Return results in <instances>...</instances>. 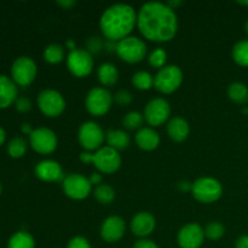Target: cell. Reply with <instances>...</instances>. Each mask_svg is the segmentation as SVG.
Instances as JSON below:
<instances>
[{
	"label": "cell",
	"instance_id": "obj_19",
	"mask_svg": "<svg viewBox=\"0 0 248 248\" xmlns=\"http://www.w3.org/2000/svg\"><path fill=\"white\" fill-rule=\"evenodd\" d=\"M136 144L138 148L145 152H153L156 149L160 144V136L154 128L143 127L137 132L135 137Z\"/></svg>",
	"mask_w": 248,
	"mask_h": 248
},
{
	"label": "cell",
	"instance_id": "obj_13",
	"mask_svg": "<svg viewBox=\"0 0 248 248\" xmlns=\"http://www.w3.org/2000/svg\"><path fill=\"white\" fill-rule=\"evenodd\" d=\"M29 143L36 153L43 155L51 154L57 148V136L47 127H38L29 136Z\"/></svg>",
	"mask_w": 248,
	"mask_h": 248
},
{
	"label": "cell",
	"instance_id": "obj_32",
	"mask_svg": "<svg viewBox=\"0 0 248 248\" xmlns=\"http://www.w3.org/2000/svg\"><path fill=\"white\" fill-rule=\"evenodd\" d=\"M203 230H205V236L207 239L212 240V241H217V240L222 239L225 234V228L220 222L208 223Z\"/></svg>",
	"mask_w": 248,
	"mask_h": 248
},
{
	"label": "cell",
	"instance_id": "obj_16",
	"mask_svg": "<svg viewBox=\"0 0 248 248\" xmlns=\"http://www.w3.org/2000/svg\"><path fill=\"white\" fill-rule=\"evenodd\" d=\"M125 230V220L118 216H111V217L107 218L102 224L101 236L106 242L114 244V242H118L119 240L123 239Z\"/></svg>",
	"mask_w": 248,
	"mask_h": 248
},
{
	"label": "cell",
	"instance_id": "obj_6",
	"mask_svg": "<svg viewBox=\"0 0 248 248\" xmlns=\"http://www.w3.org/2000/svg\"><path fill=\"white\" fill-rule=\"evenodd\" d=\"M183 82V72L178 65H165L154 78V87L165 94L173 93Z\"/></svg>",
	"mask_w": 248,
	"mask_h": 248
},
{
	"label": "cell",
	"instance_id": "obj_1",
	"mask_svg": "<svg viewBox=\"0 0 248 248\" xmlns=\"http://www.w3.org/2000/svg\"><path fill=\"white\" fill-rule=\"evenodd\" d=\"M140 34L154 43H167L176 36L178 18L171 7L164 2L150 1L142 5L137 14Z\"/></svg>",
	"mask_w": 248,
	"mask_h": 248
},
{
	"label": "cell",
	"instance_id": "obj_26",
	"mask_svg": "<svg viewBox=\"0 0 248 248\" xmlns=\"http://www.w3.org/2000/svg\"><path fill=\"white\" fill-rule=\"evenodd\" d=\"M65 51L64 47L60 44H51V45L46 46L44 50V58L50 64H57L64 60Z\"/></svg>",
	"mask_w": 248,
	"mask_h": 248
},
{
	"label": "cell",
	"instance_id": "obj_15",
	"mask_svg": "<svg viewBox=\"0 0 248 248\" xmlns=\"http://www.w3.org/2000/svg\"><path fill=\"white\" fill-rule=\"evenodd\" d=\"M205 240V230L198 223L186 224L178 232L177 241L181 248H200Z\"/></svg>",
	"mask_w": 248,
	"mask_h": 248
},
{
	"label": "cell",
	"instance_id": "obj_20",
	"mask_svg": "<svg viewBox=\"0 0 248 248\" xmlns=\"http://www.w3.org/2000/svg\"><path fill=\"white\" fill-rule=\"evenodd\" d=\"M17 99V87L14 80L0 75V109L7 108Z\"/></svg>",
	"mask_w": 248,
	"mask_h": 248
},
{
	"label": "cell",
	"instance_id": "obj_47",
	"mask_svg": "<svg viewBox=\"0 0 248 248\" xmlns=\"http://www.w3.org/2000/svg\"><path fill=\"white\" fill-rule=\"evenodd\" d=\"M247 6H248V2H247Z\"/></svg>",
	"mask_w": 248,
	"mask_h": 248
},
{
	"label": "cell",
	"instance_id": "obj_41",
	"mask_svg": "<svg viewBox=\"0 0 248 248\" xmlns=\"http://www.w3.org/2000/svg\"><path fill=\"white\" fill-rule=\"evenodd\" d=\"M33 131L34 130H31V125H29V124H23V125H22V132L26 133V135L31 136Z\"/></svg>",
	"mask_w": 248,
	"mask_h": 248
},
{
	"label": "cell",
	"instance_id": "obj_34",
	"mask_svg": "<svg viewBox=\"0 0 248 248\" xmlns=\"http://www.w3.org/2000/svg\"><path fill=\"white\" fill-rule=\"evenodd\" d=\"M114 101L119 104V106H128L132 102V94L127 91V90H120L113 96Z\"/></svg>",
	"mask_w": 248,
	"mask_h": 248
},
{
	"label": "cell",
	"instance_id": "obj_9",
	"mask_svg": "<svg viewBox=\"0 0 248 248\" xmlns=\"http://www.w3.org/2000/svg\"><path fill=\"white\" fill-rule=\"evenodd\" d=\"M62 188L65 195L73 200H84L90 195L92 184L89 178L79 173H72L64 177Z\"/></svg>",
	"mask_w": 248,
	"mask_h": 248
},
{
	"label": "cell",
	"instance_id": "obj_5",
	"mask_svg": "<svg viewBox=\"0 0 248 248\" xmlns=\"http://www.w3.org/2000/svg\"><path fill=\"white\" fill-rule=\"evenodd\" d=\"M119 57L126 63L135 64L142 62L147 56V44L137 36H127L119 41L115 46Z\"/></svg>",
	"mask_w": 248,
	"mask_h": 248
},
{
	"label": "cell",
	"instance_id": "obj_27",
	"mask_svg": "<svg viewBox=\"0 0 248 248\" xmlns=\"http://www.w3.org/2000/svg\"><path fill=\"white\" fill-rule=\"evenodd\" d=\"M232 58L241 67H248V40H240L232 47Z\"/></svg>",
	"mask_w": 248,
	"mask_h": 248
},
{
	"label": "cell",
	"instance_id": "obj_33",
	"mask_svg": "<svg viewBox=\"0 0 248 248\" xmlns=\"http://www.w3.org/2000/svg\"><path fill=\"white\" fill-rule=\"evenodd\" d=\"M148 61H149V64L154 68H162L165 67L167 61V53L164 48H156V50L153 51L152 53L148 57Z\"/></svg>",
	"mask_w": 248,
	"mask_h": 248
},
{
	"label": "cell",
	"instance_id": "obj_17",
	"mask_svg": "<svg viewBox=\"0 0 248 248\" xmlns=\"http://www.w3.org/2000/svg\"><path fill=\"white\" fill-rule=\"evenodd\" d=\"M156 227V220L154 216L149 212H140L131 220V232L135 236L144 237L149 236Z\"/></svg>",
	"mask_w": 248,
	"mask_h": 248
},
{
	"label": "cell",
	"instance_id": "obj_42",
	"mask_svg": "<svg viewBox=\"0 0 248 248\" xmlns=\"http://www.w3.org/2000/svg\"><path fill=\"white\" fill-rule=\"evenodd\" d=\"M166 5L169 7H171L172 10H176V7H178L179 5H182V1H179V0H173V1H169Z\"/></svg>",
	"mask_w": 248,
	"mask_h": 248
},
{
	"label": "cell",
	"instance_id": "obj_43",
	"mask_svg": "<svg viewBox=\"0 0 248 248\" xmlns=\"http://www.w3.org/2000/svg\"><path fill=\"white\" fill-rule=\"evenodd\" d=\"M5 138H6V133H5L4 128L0 127V145H1L2 143H4Z\"/></svg>",
	"mask_w": 248,
	"mask_h": 248
},
{
	"label": "cell",
	"instance_id": "obj_25",
	"mask_svg": "<svg viewBox=\"0 0 248 248\" xmlns=\"http://www.w3.org/2000/svg\"><path fill=\"white\" fill-rule=\"evenodd\" d=\"M7 248H35V241L29 232H18L10 237Z\"/></svg>",
	"mask_w": 248,
	"mask_h": 248
},
{
	"label": "cell",
	"instance_id": "obj_30",
	"mask_svg": "<svg viewBox=\"0 0 248 248\" xmlns=\"http://www.w3.org/2000/svg\"><path fill=\"white\" fill-rule=\"evenodd\" d=\"M27 142L24 138L22 137H16L14 140H10L9 145H7V153L11 157H15V159H18V157H22L27 152Z\"/></svg>",
	"mask_w": 248,
	"mask_h": 248
},
{
	"label": "cell",
	"instance_id": "obj_36",
	"mask_svg": "<svg viewBox=\"0 0 248 248\" xmlns=\"http://www.w3.org/2000/svg\"><path fill=\"white\" fill-rule=\"evenodd\" d=\"M15 104H16L17 110L21 111V113H27V111H29L31 109V101L28 98H26V97H19V98H17Z\"/></svg>",
	"mask_w": 248,
	"mask_h": 248
},
{
	"label": "cell",
	"instance_id": "obj_24",
	"mask_svg": "<svg viewBox=\"0 0 248 248\" xmlns=\"http://www.w3.org/2000/svg\"><path fill=\"white\" fill-rule=\"evenodd\" d=\"M228 96L234 103L246 104L248 102V87L244 82H232L228 87Z\"/></svg>",
	"mask_w": 248,
	"mask_h": 248
},
{
	"label": "cell",
	"instance_id": "obj_12",
	"mask_svg": "<svg viewBox=\"0 0 248 248\" xmlns=\"http://www.w3.org/2000/svg\"><path fill=\"white\" fill-rule=\"evenodd\" d=\"M38 73L35 62L31 57L22 56L14 62L11 68V75L15 84L19 86H28L34 81Z\"/></svg>",
	"mask_w": 248,
	"mask_h": 248
},
{
	"label": "cell",
	"instance_id": "obj_28",
	"mask_svg": "<svg viewBox=\"0 0 248 248\" xmlns=\"http://www.w3.org/2000/svg\"><path fill=\"white\" fill-rule=\"evenodd\" d=\"M93 196L102 205H109L115 199V191L108 184H101V186H97L93 190Z\"/></svg>",
	"mask_w": 248,
	"mask_h": 248
},
{
	"label": "cell",
	"instance_id": "obj_39",
	"mask_svg": "<svg viewBox=\"0 0 248 248\" xmlns=\"http://www.w3.org/2000/svg\"><path fill=\"white\" fill-rule=\"evenodd\" d=\"M57 5H60L61 7L65 10H70L77 5V1H74V0H60V1H57Z\"/></svg>",
	"mask_w": 248,
	"mask_h": 248
},
{
	"label": "cell",
	"instance_id": "obj_4",
	"mask_svg": "<svg viewBox=\"0 0 248 248\" xmlns=\"http://www.w3.org/2000/svg\"><path fill=\"white\" fill-rule=\"evenodd\" d=\"M191 194L199 202L212 203L223 195V186L219 181L212 177H201L193 183Z\"/></svg>",
	"mask_w": 248,
	"mask_h": 248
},
{
	"label": "cell",
	"instance_id": "obj_18",
	"mask_svg": "<svg viewBox=\"0 0 248 248\" xmlns=\"http://www.w3.org/2000/svg\"><path fill=\"white\" fill-rule=\"evenodd\" d=\"M35 176L44 182H57L64 179L63 170L57 161L44 160L35 166Z\"/></svg>",
	"mask_w": 248,
	"mask_h": 248
},
{
	"label": "cell",
	"instance_id": "obj_22",
	"mask_svg": "<svg viewBox=\"0 0 248 248\" xmlns=\"http://www.w3.org/2000/svg\"><path fill=\"white\" fill-rule=\"evenodd\" d=\"M97 77L104 86H114L119 80V70L113 63H103L97 70Z\"/></svg>",
	"mask_w": 248,
	"mask_h": 248
},
{
	"label": "cell",
	"instance_id": "obj_45",
	"mask_svg": "<svg viewBox=\"0 0 248 248\" xmlns=\"http://www.w3.org/2000/svg\"><path fill=\"white\" fill-rule=\"evenodd\" d=\"M245 31H246V33H247V35H248V19H247L246 24H245Z\"/></svg>",
	"mask_w": 248,
	"mask_h": 248
},
{
	"label": "cell",
	"instance_id": "obj_38",
	"mask_svg": "<svg viewBox=\"0 0 248 248\" xmlns=\"http://www.w3.org/2000/svg\"><path fill=\"white\" fill-rule=\"evenodd\" d=\"M235 248H248V235H242L235 242Z\"/></svg>",
	"mask_w": 248,
	"mask_h": 248
},
{
	"label": "cell",
	"instance_id": "obj_2",
	"mask_svg": "<svg viewBox=\"0 0 248 248\" xmlns=\"http://www.w3.org/2000/svg\"><path fill=\"white\" fill-rule=\"evenodd\" d=\"M137 26V12L131 5L114 4L102 14L99 28L108 40L120 41L130 36Z\"/></svg>",
	"mask_w": 248,
	"mask_h": 248
},
{
	"label": "cell",
	"instance_id": "obj_31",
	"mask_svg": "<svg viewBox=\"0 0 248 248\" xmlns=\"http://www.w3.org/2000/svg\"><path fill=\"white\" fill-rule=\"evenodd\" d=\"M144 121V115H142L138 111H130L126 114L123 119V126L127 130H140V126Z\"/></svg>",
	"mask_w": 248,
	"mask_h": 248
},
{
	"label": "cell",
	"instance_id": "obj_8",
	"mask_svg": "<svg viewBox=\"0 0 248 248\" xmlns=\"http://www.w3.org/2000/svg\"><path fill=\"white\" fill-rule=\"evenodd\" d=\"M113 96L104 87H93L85 98L86 110L93 116H102L108 113L113 104Z\"/></svg>",
	"mask_w": 248,
	"mask_h": 248
},
{
	"label": "cell",
	"instance_id": "obj_29",
	"mask_svg": "<svg viewBox=\"0 0 248 248\" xmlns=\"http://www.w3.org/2000/svg\"><path fill=\"white\" fill-rule=\"evenodd\" d=\"M132 84L137 90L147 91V90H150L154 86V78L150 73L140 70V72H137L132 77Z\"/></svg>",
	"mask_w": 248,
	"mask_h": 248
},
{
	"label": "cell",
	"instance_id": "obj_35",
	"mask_svg": "<svg viewBox=\"0 0 248 248\" xmlns=\"http://www.w3.org/2000/svg\"><path fill=\"white\" fill-rule=\"evenodd\" d=\"M67 248H91L89 240L82 236H75L68 242Z\"/></svg>",
	"mask_w": 248,
	"mask_h": 248
},
{
	"label": "cell",
	"instance_id": "obj_21",
	"mask_svg": "<svg viewBox=\"0 0 248 248\" xmlns=\"http://www.w3.org/2000/svg\"><path fill=\"white\" fill-rule=\"evenodd\" d=\"M167 133L172 140L181 143L188 138L189 133H190V127L183 118L176 116V118H172L167 124Z\"/></svg>",
	"mask_w": 248,
	"mask_h": 248
},
{
	"label": "cell",
	"instance_id": "obj_14",
	"mask_svg": "<svg viewBox=\"0 0 248 248\" xmlns=\"http://www.w3.org/2000/svg\"><path fill=\"white\" fill-rule=\"evenodd\" d=\"M171 115V106L164 98H153L148 102L144 109V120L150 126H161L166 123Z\"/></svg>",
	"mask_w": 248,
	"mask_h": 248
},
{
	"label": "cell",
	"instance_id": "obj_23",
	"mask_svg": "<svg viewBox=\"0 0 248 248\" xmlns=\"http://www.w3.org/2000/svg\"><path fill=\"white\" fill-rule=\"evenodd\" d=\"M107 143H108V147L113 148L115 150H124L127 149L128 145H130V136L125 132V131L121 130H110L107 132L106 136Z\"/></svg>",
	"mask_w": 248,
	"mask_h": 248
},
{
	"label": "cell",
	"instance_id": "obj_10",
	"mask_svg": "<svg viewBox=\"0 0 248 248\" xmlns=\"http://www.w3.org/2000/svg\"><path fill=\"white\" fill-rule=\"evenodd\" d=\"M67 67L77 78H85L93 70V58L90 51L75 48L67 56Z\"/></svg>",
	"mask_w": 248,
	"mask_h": 248
},
{
	"label": "cell",
	"instance_id": "obj_40",
	"mask_svg": "<svg viewBox=\"0 0 248 248\" xmlns=\"http://www.w3.org/2000/svg\"><path fill=\"white\" fill-rule=\"evenodd\" d=\"M90 182H91L92 186H101L102 183V174L99 173H92L91 177H90Z\"/></svg>",
	"mask_w": 248,
	"mask_h": 248
},
{
	"label": "cell",
	"instance_id": "obj_46",
	"mask_svg": "<svg viewBox=\"0 0 248 248\" xmlns=\"http://www.w3.org/2000/svg\"><path fill=\"white\" fill-rule=\"evenodd\" d=\"M0 194H1V184H0Z\"/></svg>",
	"mask_w": 248,
	"mask_h": 248
},
{
	"label": "cell",
	"instance_id": "obj_44",
	"mask_svg": "<svg viewBox=\"0 0 248 248\" xmlns=\"http://www.w3.org/2000/svg\"><path fill=\"white\" fill-rule=\"evenodd\" d=\"M65 45H67V47L69 48L70 51H74L75 48H77V46H75L74 41H73V40H68V41H67V44H65Z\"/></svg>",
	"mask_w": 248,
	"mask_h": 248
},
{
	"label": "cell",
	"instance_id": "obj_7",
	"mask_svg": "<svg viewBox=\"0 0 248 248\" xmlns=\"http://www.w3.org/2000/svg\"><path fill=\"white\" fill-rule=\"evenodd\" d=\"M78 140L86 152H97L102 148L101 145L106 140V135L98 124L94 121H86L79 127Z\"/></svg>",
	"mask_w": 248,
	"mask_h": 248
},
{
	"label": "cell",
	"instance_id": "obj_37",
	"mask_svg": "<svg viewBox=\"0 0 248 248\" xmlns=\"http://www.w3.org/2000/svg\"><path fill=\"white\" fill-rule=\"evenodd\" d=\"M133 248H159V247H157V245L155 244L154 241H152V240L140 239L133 245Z\"/></svg>",
	"mask_w": 248,
	"mask_h": 248
},
{
	"label": "cell",
	"instance_id": "obj_3",
	"mask_svg": "<svg viewBox=\"0 0 248 248\" xmlns=\"http://www.w3.org/2000/svg\"><path fill=\"white\" fill-rule=\"evenodd\" d=\"M80 160L84 164H92L99 172L106 174L115 173L121 166V156L118 150L110 147H102L94 153L82 152Z\"/></svg>",
	"mask_w": 248,
	"mask_h": 248
},
{
	"label": "cell",
	"instance_id": "obj_11",
	"mask_svg": "<svg viewBox=\"0 0 248 248\" xmlns=\"http://www.w3.org/2000/svg\"><path fill=\"white\" fill-rule=\"evenodd\" d=\"M38 107L44 115L48 118H57L64 111L65 101L60 92L47 89L39 93Z\"/></svg>",
	"mask_w": 248,
	"mask_h": 248
}]
</instances>
